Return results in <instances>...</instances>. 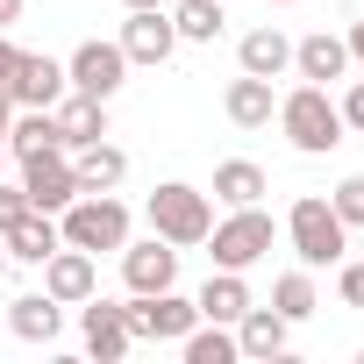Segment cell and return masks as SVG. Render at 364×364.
<instances>
[{"label":"cell","instance_id":"4316f807","mask_svg":"<svg viewBox=\"0 0 364 364\" xmlns=\"http://www.w3.org/2000/svg\"><path fill=\"white\" fill-rule=\"evenodd\" d=\"M272 307H279V314L300 328V321L321 307V293H314V272H307V264H300V272H279V279H272Z\"/></svg>","mask_w":364,"mask_h":364},{"label":"cell","instance_id":"52a82bcc","mask_svg":"<svg viewBox=\"0 0 364 364\" xmlns=\"http://www.w3.org/2000/svg\"><path fill=\"white\" fill-rule=\"evenodd\" d=\"M15 164H22V193H29V208H43V215H65V208L79 200L72 150H29V157H15Z\"/></svg>","mask_w":364,"mask_h":364},{"label":"cell","instance_id":"d6986e66","mask_svg":"<svg viewBox=\"0 0 364 364\" xmlns=\"http://www.w3.org/2000/svg\"><path fill=\"white\" fill-rule=\"evenodd\" d=\"M193 307H200V321H222V328H236V321H243V307H250V286H243V272H208V286L193 293Z\"/></svg>","mask_w":364,"mask_h":364},{"label":"cell","instance_id":"4fadbf2b","mask_svg":"<svg viewBox=\"0 0 364 364\" xmlns=\"http://www.w3.org/2000/svg\"><path fill=\"white\" fill-rule=\"evenodd\" d=\"M79 336H86V357H100V364H122L129 357V314H122V300H79Z\"/></svg>","mask_w":364,"mask_h":364},{"label":"cell","instance_id":"44dd1931","mask_svg":"<svg viewBox=\"0 0 364 364\" xmlns=\"http://www.w3.org/2000/svg\"><path fill=\"white\" fill-rule=\"evenodd\" d=\"M0 236H8V257H15V264H43V257L65 243V236H58V215H43V208H29L15 229H0Z\"/></svg>","mask_w":364,"mask_h":364},{"label":"cell","instance_id":"8d00e7d4","mask_svg":"<svg viewBox=\"0 0 364 364\" xmlns=\"http://www.w3.org/2000/svg\"><path fill=\"white\" fill-rule=\"evenodd\" d=\"M8 264H15V257H8V236H0V279H8Z\"/></svg>","mask_w":364,"mask_h":364},{"label":"cell","instance_id":"7c38bea8","mask_svg":"<svg viewBox=\"0 0 364 364\" xmlns=\"http://www.w3.org/2000/svg\"><path fill=\"white\" fill-rule=\"evenodd\" d=\"M114 257H122V286H129V293H164V286H178V250H171L164 236H143V243L129 236Z\"/></svg>","mask_w":364,"mask_h":364},{"label":"cell","instance_id":"ab89813d","mask_svg":"<svg viewBox=\"0 0 364 364\" xmlns=\"http://www.w3.org/2000/svg\"><path fill=\"white\" fill-rule=\"evenodd\" d=\"M357 364H364V350H357Z\"/></svg>","mask_w":364,"mask_h":364},{"label":"cell","instance_id":"9c48e42d","mask_svg":"<svg viewBox=\"0 0 364 364\" xmlns=\"http://www.w3.org/2000/svg\"><path fill=\"white\" fill-rule=\"evenodd\" d=\"M36 272H43V293H50L58 307H79V300H93V293H100V257H93V250L58 243Z\"/></svg>","mask_w":364,"mask_h":364},{"label":"cell","instance_id":"6da1fadb","mask_svg":"<svg viewBox=\"0 0 364 364\" xmlns=\"http://www.w3.org/2000/svg\"><path fill=\"white\" fill-rule=\"evenodd\" d=\"M143 222H150V236H164L171 250H200L208 229H215V200H208L200 186H186V178H164V186L143 200Z\"/></svg>","mask_w":364,"mask_h":364},{"label":"cell","instance_id":"3957f363","mask_svg":"<svg viewBox=\"0 0 364 364\" xmlns=\"http://www.w3.org/2000/svg\"><path fill=\"white\" fill-rule=\"evenodd\" d=\"M279 129H286V143L300 157H328L343 143V107L328 100V86H293L279 100Z\"/></svg>","mask_w":364,"mask_h":364},{"label":"cell","instance_id":"ffe728a7","mask_svg":"<svg viewBox=\"0 0 364 364\" xmlns=\"http://www.w3.org/2000/svg\"><path fill=\"white\" fill-rule=\"evenodd\" d=\"M8 328L22 336V343H58V328H65V307L50 300V293H22V300H8Z\"/></svg>","mask_w":364,"mask_h":364},{"label":"cell","instance_id":"1f68e13d","mask_svg":"<svg viewBox=\"0 0 364 364\" xmlns=\"http://www.w3.org/2000/svg\"><path fill=\"white\" fill-rule=\"evenodd\" d=\"M15 58H22V50L8 43V29H0V86H8V79H15Z\"/></svg>","mask_w":364,"mask_h":364},{"label":"cell","instance_id":"8992f818","mask_svg":"<svg viewBox=\"0 0 364 364\" xmlns=\"http://www.w3.org/2000/svg\"><path fill=\"white\" fill-rule=\"evenodd\" d=\"M122 314H129V336H136V343H178V336L200 321V307L178 293V286H164V293H129Z\"/></svg>","mask_w":364,"mask_h":364},{"label":"cell","instance_id":"d590c367","mask_svg":"<svg viewBox=\"0 0 364 364\" xmlns=\"http://www.w3.org/2000/svg\"><path fill=\"white\" fill-rule=\"evenodd\" d=\"M122 8H171V0H122Z\"/></svg>","mask_w":364,"mask_h":364},{"label":"cell","instance_id":"7a4b0ae2","mask_svg":"<svg viewBox=\"0 0 364 364\" xmlns=\"http://www.w3.org/2000/svg\"><path fill=\"white\" fill-rule=\"evenodd\" d=\"M286 243H293V257H300L307 272H328V264H343L350 229H343V215H336L321 193H300V200L286 208Z\"/></svg>","mask_w":364,"mask_h":364},{"label":"cell","instance_id":"ba28073f","mask_svg":"<svg viewBox=\"0 0 364 364\" xmlns=\"http://www.w3.org/2000/svg\"><path fill=\"white\" fill-rule=\"evenodd\" d=\"M65 79H72V93L114 100V93H122V79H129V58H122V43H100V36H86V43L65 58Z\"/></svg>","mask_w":364,"mask_h":364},{"label":"cell","instance_id":"277c9868","mask_svg":"<svg viewBox=\"0 0 364 364\" xmlns=\"http://www.w3.org/2000/svg\"><path fill=\"white\" fill-rule=\"evenodd\" d=\"M129 229H136V222H129V208H122L114 193H79V200L58 215V236H65L72 250H93V257H100V250H122Z\"/></svg>","mask_w":364,"mask_h":364},{"label":"cell","instance_id":"cb8c5ba5","mask_svg":"<svg viewBox=\"0 0 364 364\" xmlns=\"http://www.w3.org/2000/svg\"><path fill=\"white\" fill-rule=\"evenodd\" d=\"M29 150H65L50 107H15V122H8V157H29Z\"/></svg>","mask_w":364,"mask_h":364},{"label":"cell","instance_id":"836d02e7","mask_svg":"<svg viewBox=\"0 0 364 364\" xmlns=\"http://www.w3.org/2000/svg\"><path fill=\"white\" fill-rule=\"evenodd\" d=\"M8 122H15V100H8V86H0V143H8Z\"/></svg>","mask_w":364,"mask_h":364},{"label":"cell","instance_id":"83f0119b","mask_svg":"<svg viewBox=\"0 0 364 364\" xmlns=\"http://www.w3.org/2000/svg\"><path fill=\"white\" fill-rule=\"evenodd\" d=\"M328 208L343 215V229H364V171H350V178H343V186L328 193Z\"/></svg>","mask_w":364,"mask_h":364},{"label":"cell","instance_id":"74e56055","mask_svg":"<svg viewBox=\"0 0 364 364\" xmlns=\"http://www.w3.org/2000/svg\"><path fill=\"white\" fill-rule=\"evenodd\" d=\"M8 164H15V157H8V143H0V178H8Z\"/></svg>","mask_w":364,"mask_h":364},{"label":"cell","instance_id":"4dcf8cb0","mask_svg":"<svg viewBox=\"0 0 364 364\" xmlns=\"http://www.w3.org/2000/svg\"><path fill=\"white\" fill-rule=\"evenodd\" d=\"M336 107H343V129H364V79H350V93Z\"/></svg>","mask_w":364,"mask_h":364},{"label":"cell","instance_id":"e575fe53","mask_svg":"<svg viewBox=\"0 0 364 364\" xmlns=\"http://www.w3.org/2000/svg\"><path fill=\"white\" fill-rule=\"evenodd\" d=\"M22 22V0H0V29H15Z\"/></svg>","mask_w":364,"mask_h":364},{"label":"cell","instance_id":"7402d4cb","mask_svg":"<svg viewBox=\"0 0 364 364\" xmlns=\"http://www.w3.org/2000/svg\"><path fill=\"white\" fill-rule=\"evenodd\" d=\"M264 193H272L264 164H250V157H229V164H215V200H222V208H257Z\"/></svg>","mask_w":364,"mask_h":364},{"label":"cell","instance_id":"603a6c76","mask_svg":"<svg viewBox=\"0 0 364 364\" xmlns=\"http://www.w3.org/2000/svg\"><path fill=\"white\" fill-rule=\"evenodd\" d=\"M236 65H243V72H257V79H279V72H293V43L264 22V29H250V36L236 43Z\"/></svg>","mask_w":364,"mask_h":364},{"label":"cell","instance_id":"ac0fdd59","mask_svg":"<svg viewBox=\"0 0 364 364\" xmlns=\"http://www.w3.org/2000/svg\"><path fill=\"white\" fill-rule=\"evenodd\" d=\"M50 114H58L65 150H79V143H100V136H107V100H93V93H65Z\"/></svg>","mask_w":364,"mask_h":364},{"label":"cell","instance_id":"f546056e","mask_svg":"<svg viewBox=\"0 0 364 364\" xmlns=\"http://www.w3.org/2000/svg\"><path fill=\"white\" fill-rule=\"evenodd\" d=\"M22 215H29V193H22V178H15V186L0 178V229H15Z\"/></svg>","mask_w":364,"mask_h":364},{"label":"cell","instance_id":"5bb4252c","mask_svg":"<svg viewBox=\"0 0 364 364\" xmlns=\"http://www.w3.org/2000/svg\"><path fill=\"white\" fill-rule=\"evenodd\" d=\"M293 72H300L307 86H336V79H350V43L328 36V29H314V36L293 43Z\"/></svg>","mask_w":364,"mask_h":364},{"label":"cell","instance_id":"d6a6232c","mask_svg":"<svg viewBox=\"0 0 364 364\" xmlns=\"http://www.w3.org/2000/svg\"><path fill=\"white\" fill-rule=\"evenodd\" d=\"M343 43H350V65L364 72V22H350V36H343Z\"/></svg>","mask_w":364,"mask_h":364},{"label":"cell","instance_id":"8fae6325","mask_svg":"<svg viewBox=\"0 0 364 364\" xmlns=\"http://www.w3.org/2000/svg\"><path fill=\"white\" fill-rule=\"evenodd\" d=\"M65 93H72L65 58H50V50H22L15 58V79H8V100L15 107H58Z\"/></svg>","mask_w":364,"mask_h":364},{"label":"cell","instance_id":"2e32d148","mask_svg":"<svg viewBox=\"0 0 364 364\" xmlns=\"http://www.w3.org/2000/svg\"><path fill=\"white\" fill-rule=\"evenodd\" d=\"M286 343H293V321L279 314V307H243V321H236V357H286Z\"/></svg>","mask_w":364,"mask_h":364},{"label":"cell","instance_id":"484cf974","mask_svg":"<svg viewBox=\"0 0 364 364\" xmlns=\"http://www.w3.org/2000/svg\"><path fill=\"white\" fill-rule=\"evenodd\" d=\"M178 350H186V364H236V328H222V321H193L186 336H178Z\"/></svg>","mask_w":364,"mask_h":364},{"label":"cell","instance_id":"9a60e30c","mask_svg":"<svg viewBox=\"0 0 364 364\" xmlns=\"http://www.w3.org/2000/svg\"><path fill=\"white\" fill-rule=\"evenodd\" d=\"M222 114H229L236 129H272V114H279V93H272V79H257V72H236V79H229V93H222Z\"/></svg>","mask_w":364,"mask_h":364},{"label":"cell","instance_id":"e0dca14e","mask_svg":"<svg viewBox=\"0 0 364 364\" xmlns=\"http://www.w3.org/2000/svg\"><path fill=\"white\" fill-rule=\"evenodd\" d=\"M72 171H79V193H114L129 178V150H114L107 136L100 143H79L72 150Z\"/></svg>","mask_w":364,"mask_h":364},{"label":"cell","instance_id":"f35d334b","mask_svg":"<svg viewBox=\"0 0 364 364\" xmlns=\"http://www.w3.org/2000/svg\"><path fill=\"white\" fill-rule=\"evenodd\" d=\"M272 8H293V0H272Z\"/></svg>","mask_w":364,"mask_h":364},{"label":"cell","instance_id":"d4e9b609","mask_svg":"<svg viewBox=\"0 0 364 364\" xmlns=\"http://www.w3.org/2000/svg\"><path fill=\"white\" fill-rule=\"evenodd\" d=\"M229 8V0H178V8H171V29H178V43H215L222 36V15Z\"/></svg>","mask_w":364,"mask_h":364},{"label":"cell","instance_id":"30bf717a","mask_svg":"<svg viewBox=\"0 0 364 364\" xmlns=\"http://www.w3.org/2000/svg\"><path fill=\"white\" fill-rule=\"evenodd\" d=\"M122 58L129 65H171V50H178V29H171V8H129V22H122Z\"/></svg>","mask_w":364,"mask_h":364},{"label":"cell","instance_id":"5b68a950","mask_svg":"<svg viewBox=\"0 0 364 364\" xmlns=\"http://www.w3.org/2000/svg\"><path fill=\"white\" fill-rule=\"evenodd\" d=\"M208 257H215V272H250V264H264L272 257V243H279V229H272V215L264 208H229V222H215L208 229Z\"/></svg>","mask_w":364,"mask_h":364},{"label":"cell","instance_id":"f1b7e54d","mask_svg":"<svg viewBox=\"0 0 364 364\" xmlns=\"http://www.w3.org/2000/svg\"><path fill=\"white\" fill-rule=\"evenodd\" d=\"M336 300L343 307H364V257H343L336 264Z\"/></svg>","mask_w":364,"mask_h":364}]
</instances>
